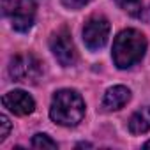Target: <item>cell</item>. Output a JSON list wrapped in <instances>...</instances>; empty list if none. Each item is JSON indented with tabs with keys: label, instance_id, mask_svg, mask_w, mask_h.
<instances>
[{
	"label": "cell",
	"instance_id": "6",
	"mask_svg": "<svg viewBox=\"0 0 150 150\" xmlns=\"http://www.w3.org/2000/svg\"><path fill=\"white\" fill-rule=\"evenodd\" d=\"M37 13V0H18L11 11L13 28L16 32H28L34 27Z\"/></svg>",
	"mask_w": 150,
	"mask_h": 150
},
{
	"label": "cell",
	"instance_id": "3",
	"mask_svg": "<svg viewBox=\"0 0 150 150\" xmlns=\"http://www.w3.org/2000/svg\"><path fill=\"white\" fill-rule=\"evenodd\" d=\"M9 74L14 81L35 85L42 76V64L32 53H20L9 64Z\"/></svg>",
	"mask_w": 150,
	"mask_h": 150
},
{
	"label": "cell",
	"instance_id": "16",
	"mask_svg": "<svg viewBox=\"0 0 150 150\" xmlns=\"http://www.w3.org/2000/svg\"><path fill=\"white\" fill-rule=\"evenodd\" d=\"M143 146H145V148H150V141H146V143H145Z\"/></svg>",
	"mask_w": 150,
	"mask_h": 150
},
{
	"label": "cell",
	"instance_id": "4",
	"mask_svg": "<svg viewBox=\"0 0 150 150\" xmlns=\"http://www.w3.org/2000/svg\"><path fill=\"white\" fill-rule=\"evenodd\" d=\"M50 48H51L55 58L58 60V64L64 65V67H71V65H74L78 62L76 46H74V42H72L71 32L65 27H62V28H58L57 32L51 34Z\"/></svg>",
	"mask_w": 150,
	"mask_h": 150
},
{
	"label": "cell",
	"instance_id": "5",
	"mask_svg": "<svg viewBox=\"0 0 150 150\" xmlns=\"http://www.w3.org/2000/svg\"><path fill=\"white\" fill-rule=\"evenodd\" d=\"M110 37V21L103 14H92L83 27V42L88 50H101Z\"/></svg>",
	"mask_w": 150,
	"mask_h": 150
},
{
	"label": "cell",
	"instance_id": "15",
	"mask_svg": "<svg viewBox=\"0 0 150 150\" xmlns=\"http://www.w3.org/2000/svg\"><path fill=\"white\" fill-rule=\"evenodd\" d=\"M13 7H14V4L11 2V0H2V14L4 16H7L13 11Z\"/></svg>",
	"mask_w": 150,
	"mask_h": 150
},
{
	"label": "cell",
	"instance_id": "7",
	"mask_svg": "<svg viewBox=\"0 0 150 150\" xmlns=\"http://www.w3.org/2000/svg\"><path fill=\"white\" fill-rule=\"evenodd\" d=\"M2 104L4 108H7L11 113L25 117L34 113L35 110V101L30 94H27L25 90H11L7 94H4L2 97Z\"/></svg>",
	"mask_w": 150,
	"mask_h": 150
},
{
	"label": "cell",
	"instance_id": "11",
	"mask_svg": "<svg viewBox=\"0 0 150 150\" xmlns=\"http://www.w3.org/2000/svg\"><path fill=\"white\" fill-rule=\"evenodd\" d=\"M115 2L120 9H124L125 13H129L132 16H136L141 11V0H115Z\"/></svg>",
	"mask_w": 150,
	"mask_h": 150
},
{
	"label": "cell",
	"instance_id": "1",
	"mask_svg": "<svg viewBox=\"0 0 150 150\" xmlns=\"http://www.w3.org/2000/svg\"><path fill=\"white\" fill-rule=\"evenodd\" d=\"M50 117L55 124L64 127L78 125L85 117V101L83 97L72 88L57 90L51 99Z\"/></svg>",
	"mask_w": 150,
	"mask_h": 150
},
{
	"label": "cell",
	"instance_id": "12",
	"mask_svg": "<svg viewBox=\"0 0 150 150\" xmlns=\"http://www.w3.org/2000/svg\"><path fill=\"white\" fill-rule=\"evenodd\" d=\"M60 2H62L64 7L76 11V9H81V7H85L87 4H90L92 0H60Z\"/></svg>",
	"mask_w": 150,
	"mask_h": 150
},
{
	"label": "cell",
	"instance_id": "13",
	"mask_svg": "<svg viewBox=\"0 0 150 150\" xmlns=\"http://www.w3.org/2000/svg\"><path fill=\"white\" fill-rule=\"evenodd\" d=\"M0 141H4L7 136H9V131H11V122L7 118V115H0Z\"/></svg>",
	"mask_w": 150,
	"mask_h": 150
},
{
	"label": "cell",
	"instance_id": "2",
	"mask_svg": "<svg viewBox=\"0 0 150 150\" xmlns=\"http://www.w3.org/2000/svg\"><path fill=\"white\" fill-rule=\"evenodd\" d=\"M146 51V37L136 28L122 30L113 41V62L118 69H129L138 64Z\"/></svg>",
	"mask_w": 150,
	"mask_h": 150
},
{
	"label": "cell",
	"instance_id": "10",
	"mask_svg": "<svg viewBox=\"0 0 150 150\" xmlns=\"http://www.w3.org/2000/svg\"><path fill=\"white\" fill-rule=\"evenodd\" d=\"M32 146H34V148H57L58 145H57V141H53L48 134L39 132V134H35V136L32 138Z\"/></svg>",
	"mask_w": 150,
	"mask_h": 150
},
{
	"label": "cell",
	"instance_id": "8",
	"mask_svg": "<svg viewBox=\"0 0 150 150\" xmlns=\"http://www.w3.org/2000/svg\"><path fill=\"white\" fill-rule=\"evenodd\" d=\"M129 101H131V90L124 85H115L106 90L103 97V108L104 111H117L124 108Z\"/></svg>",
	"mask_w": 150,
	"mask_h": 150
},
{
	"label": "cell",
	"instance_id": "9",
	"mask_svg": "<svg viewBox=\"0 0 150 150\" xmlns=\"http://www.w3.org/2000/svg\"><path fill=\"white\" fill-rule=\"evenodd\" d=\"M127 127L132 134H143V132L150 131V106H143V108L136 110L131 115Z\"/></svg>",
	"mask_w": 150,
	"mask_h": 150
},
{
	"label": "cell",
	"instance_id": "14",
	"mask_svg": "<svg viewBox=\"0 0 150 150\" xmlns=\"http://www.w3.org/2000/svg\"><path fill=\"white\" fill-rule=\"evenodd\" d=\"M136 18L138 20H141V21H145V23H150V7H141V11L136 14Z\"/></svg>",
	"mask_w": 150,
	"mask_h": 150
}]
</instances>
